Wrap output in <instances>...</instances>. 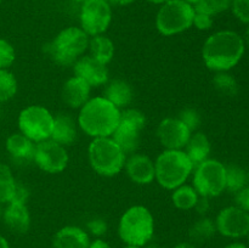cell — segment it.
<instances>
[{
    "label": "cell",
    "instance_id": "1",
    "mask_svg": "<svg viewBox=\"0 0 249 248\" xmlns=\"http://www.w3.org/2000/svg\"><path fill=\"white\" fill-rule=\"evenodd\" d=\"M243 38L233 31H219L207 38L202 46V58L207 68L214 72H229L245 55Z\"/></svg>",
    "mask_w": 249,
    "mask_h": 248
},
{
    "label": "cell",
    "instance_id": "2",
    "mask_svg": "<svg viewBox=\"0 0 249 248\" xmlns=\"http://www.w3.org/2000/svg\"><path fill=\"white\" fill-rule=\"evenodd\" d=\"M121 119V109L104 96L90 97L79 108L77 123L87 135L95 138L112 136Z\"/></svg>",
    "mask_w": 249,
    "mask_h": 248
},
{
    "label": "cell",
    "instance_id": "3",
    "mask_svg": "<svg viewBox=\"0 0 249 248\" xmlns=\"http://www.w3.org/2000/svg\"><path fill=\"white\" fill-rule=\"evenodd\" d=\"M153 235L155 218L147 207L136 204L122 214L118 223V236L125 245L145 247Z\"/></svg>",
    "mask_w": 249,
    "mask_h": 248
},
{
    "label": "cell",
    "instance_id": "4",
    "mask_svg": "<svg viewBox=\"0 0 249 248\" xmlns=\"http://www.w3.org/2000/svg\"><path fill=\"white\" fill-rule=\"evenodd\" d=\"M194 168L184 150H164L155 160V180L163 189L173 191L187 181Z\"/></svg>",
    "mask_w": 249,
    "mask_h": 248
},
{
    "label": "cell",
    "instance_id": "5",
    "mask_svg": "<svg viewBox=\"0 0 249 248\" xmlns=\"http://www.w3.org/2000/svg\"><path fill=\"white\" fill-rule=\"evenodd\" d=\"M89 39L90 36L80 27L71 26L58 32L53 40L45 45V50L57 65L73 66L88 51Z\"/></svg>",
    "mask_w": 249,
    "mask_h": 248
},
{
    "label": "cell",
    "instance_id": "6",
    "mask_svg": "<svg viewBox=\"0 0 249 248\" xmlns=\"http://www.w3.org/2000/svg\"><path fill=\"white\" fill-rule=\"evenodd\" d=\"M88 158L95 173L101 177H111L124 169L126 155L108 136L92 139L88 148Z\"/></svg>",
    "mask_w": 249,
    "mask_h": 248
},
{
    "label": "cell",
    "instance_id": "7",
    "mask_svg": "<svg viewBox=\"0 0 249 248\" xmlns=\"http://www.w3.org/2000/svg\"><path fill=\"white\" fill-rule=\"evenodd\" d=\"M194 16V5L185 0H169L160 5L156 15V28L164 36L177 35L191 28Z\"/></svg>",
    "mask_w": 249,
    "mask_h": 248
},
{
    "label": "cell",
    "instance_id": "8",
    "mask_svg": "<svg viewBox=\"0 0 249 248\" xmlns=\"http://www.w3.org/2000/svg\"><path fill=\"white\" fill-rule=\"evenodd\" d=\"M192 186L199 196H220L226 189V165L213 158L199 163L192 172Z\"/></svg>",
    "mask_w": 249,
    "mask_h": 248
},
{
    "label": "cell",
    "instance_id": "9",
    "mask_svg": "<svg viewBox=\"0 0 249 248\" xmlns=\"http://www.w3.org/2000/svg\"><path fill=\"white\" fill-rule=\"evenodd\" d=\"M17 124L19 133L38 143L50 139L53 126V114L41 105H31L19 112Z\"/></svg>",
    "mask_w": 249,
    "mask_h": 248
},
{
    "label": "cell",
    "instance_id": "10",
    "mask_svg": "<svg viewBox=\"0 0 249 248\" xmlns=\"http://www.w3.org/2000/svg\"><path fill=\"white\" fill-rule=\"evenodd\" d=\"M80 28L89 36L105 34L112 22V6L106 0H87L80 6Z\"/></svg>",
    "mask_w": 249,
    "mask_h": 248
},
{
    "label": "cell",
    "instance_id": "11",
    "mask_svg": "<svg viewBox=\"0 0 249 248\" xmlns=\"http://www.w3.org/2000/svg\"><path fill=\"white\" fill-rule=\"evenodd\" d=\"M33 162L48 174H58L67 168L70 156L65 146L48 139L36 143Z\"/></svg>",
    "mask_w": 249,
    "mask_h": 248
},
{
    "label": "cell",
    "instance_id": "12",
    "mask_svg": "<svg viewBox=\"0 0 249 248\" xmlns=\"http://www.w3.org/2000/svg\"><path fill=\"white\" fill-rule=\"evenodd\" d=\"M216 231L229 238H242L249 233V212L236 206L225 207L216 215Z\"/></svg>",
    "mask_w": 249,
    "mask_h": 248
},
{
    "label": "cell",
    "instance_id": "13",
    "mask_svg": "<svg viewBox=\"0 0 249 248\" xmlns=\"http://www.w3.org/2000/svg\"><path fill=\"white\" fill-rule=\"evenodd\" d=\"M191 134L178 117H167L157 126V138L165 150H184Z\"/></svg>",
    "mask_w": 249,
    "mask_h": 248
},
{
    "label": "cell",
    "instance_id": "14",
    "mask_svg": "<svg viewBox=\"0 0 249 248\" xmlns=\"http://www.w3.org/2000/svg\"><path fill=\"white\" fill-rule=\"evenodd\" d=\"M74 75L84 79L91 88L100 87L108 82V68L107 65L99 62L92 56L83 55L73 65Z\"/></svg>",
    "mask_w": 249,
    "mask_h": 248
},
{
    "label": "cell",
    "instance_id": "15",
    "mask_svg": "<svg viewBox=\"0 0 249 248\" xmlns=\"http://www.w3.org/2000/svg\"><path fill=\"white\" fill-rule=\"evenodd\" d=\"M124 169L134 184L150 185L156 179L155 162L145 153L135 152L126 156Z\"/></svg>",
    "mask_w": 249,
    "mask_h": 248
},
{
    "label": "cell",
    "instance_id": "16",
    "mask_svg": "<svg viewBox=\"0 0 249 248\" xmlns=\"http://www.w3.org/2000/svg\"><path fill=\"white\" fill-rule=\"evenodd\" d=\"M91 87L82 78L73 75L68 78L62 87L61 96L68 107L79 109L90 100Z\"/></svg>",
    "mask_w": 249,
    "mask_h": 248
},
{
    "label": "cell",
    "instance_id": "17",
    "mask_svg": "<svg viewBox=\"0 0 249 248\" xmlns=\"http://www.w3.org/2000/svg\"><path fill=\"white\" fill-rule=\"evenodd\" d=\"M5 226L11 232L26 233L31 228V213L26 203H18V202H9L7 206L2 209V218Z\"/></svg>",
    "mask_w": 249,
    "mask_h": 248
},
{
    "label": "cell",
    "instance_id": "18",
    "mask_svg": "<svg viewBox=\"0 0 249 248\" xmlns=\"http://www.w3.org/2000/svg\"><path fill=\"white\" fill-rule=\"evenodd\" d=\"M141 130H142V128H140L136 124L121 118L118 126L116 128L114 133L112 134L111 138L121 147V150L126 156H129L138 151L139 145H140Z\"/></svg>",
    "mask_w": 249,
    "mask_h": 248
},
{
    "label": "cell",
    "instance_id": "19",
    "mask_svg": "<svg viewBox=\"0 0 249 248\" xmlns=\"http://www.w3.org/2000/svg\"><path fill=\"white\" fill-rule=\"evenodd\" d=\"M90 236L83 228L67 225L61 228L53 238V248H89Z\"/></svg>",
    "mask_w": 249,
    "mask_h": 248
},
{
    "label": "cell",
    "instance_id": "20",
    "mask_svg": "<svg viewBox=\"0 0 249 248\" xmlns=\"http://www.w3.org/2000/svg\"><path fill=\"white\" fill-rule=\"evenodd\" d=\"M78 123L71 114L58 113L53 116V126L50 139L62 146H70L77 140Z\"/></svg>",
    "mask_w": 249,
    "mask_h": 248
},
{
    "label": "cell",
    "instance_id": "21",
    "mask_svg": "<svg viewBox=\"0 0 249 248\" xmlns=\"http://www.w3.org/2000/svg\"><path fill=\"white\" fill-rule=\"evenodd\" d=\"M6 151L14 162L28 163L33 160L36 142L22 133H15L6 139Z\"/></svg>",
    "mask_w": 249,
    "mask_h": 248
},
{
    "label": "cell",
    "instance_id": "22",
    "mask_svg": "<svg viewBox=\"0 0 249 248\" xmlns=\"http://www.w3.org/2000/svg\"><path fill=\"white\" fill-rule=\"evenodd\" d=\"M102 96L108 100L114 106L118 107L119 109H124L129 107V105L133 101V88L125 80L114 79L107 84Z\"/></svg>",
    "mask_w": 249,
    "mask_h": 248
},
{
    "label": "cell",
    "instance_id": "23",
    "mask_svg": "<svg viewBox=\"0 0 249 248\" xmlns=\"http://www.w3.org/2000/svg\"><path fill=\"white\" fill-rule=\"evenodd\" d=\"M184 151L192 162L194 167H196L199 163L204 162V160L209 158L212 151L211 141H209L208 136L204 133L195 131L190 136Z\"/></svg>",
    "mask_w": 249,
    "mask_h": 248
},
{
    "label": "cell",
    "instance_id": "24",
    "mask_svg": "<svg viewBox=\"0 0 249 248\" xmlns=\"http://www.w3.org/2000/svg\"><path fill=\"white\" fill-rule=\"evenodd\" d=\"M89 55L104 65H108L114 57L116 48L111 38L105 34L90 36L89 39Z\"/></svg>",
    "mask_w": 249,
    "mask_h": 248
},
{
    "label": "cell",
    "instance_id": "25",
    "mask_svg": "<svg viewBox=\"0 0 249 248\" xmlns=\"http://www.w3.org/2000/svg\"><path fill=\"white\" fill-rule=\"evenodd\" d=\"M216 231L215 221L212 220L211 218H207V216H202V218L197 219L189 229V238L190 242H192L194 245H202V243H206L208 241H211L212 238L215 236Z\"/></svg>",
    "mask_w": 249,
    "mask_h": 248
},
{
    "label": "cell",
    "instance_id": "26",
    "mask_svg": "<svg viewBox=\"0 0 249 248\" xmlns=\"http://www.w3.org/2000/svg\"><path fill=\"white\" fill-rule=\"evenodd\" d=\"M198 198L199 195L197 194V191L192 185L184 184L173 190L172 202L180 211H191V209H194Z\"/></svg>",
    "mask_w": 249,
    "mask_h": 248
},
{
    "label": "cell",
    "instance_id": "27",
    "mask_svg": "<svg viewBox=\"0 0 249 248\" xmlns=\"http://www.w3.org/2000/svg\"><path fill=\"white\" fill-rule=\"evenodd\" d=\"M16 184L17 181L12 175L11 168L5 163H0V204L11 202Z\"/></svg>",
    "mask_w": 249,
    "mask_h": 248
},
{
    "label": "cell",
    "instance_id": "28",
    "mask_svg": "<svg viewBox=\"0 0 249 248\" xmlns=\"http://www.w3.org/2000/svg\"><path fill=\"white\" fill-rule=\"evenodd\" d=\"M248 177L247 173L243 168L238 167V165L230 164L226 165V189L229 192L236 194L247 186Z\"/></svg>",
    "mask_w": 249,
    "mask_h": 248
},
{
    "label": "cell",
    "instance_id": "29",
    "mask_svg": "<svg viewBox=\"0 0 249 248\" xmlns=\"http://www.w3.org/2000/svg\"><path fill=\"white\" fill-rule=\"evenodd\" d=\"M213 85L221 95L225 96H236L238 94V83L236 78L229 72H215L213 78Z\"/></svg>",
    "mask_w": 249,
    "mask_h": 248
},
{
    "label": "cell",
    "instance_id": "30",
    "mask_svg": "<svg viewBox=\"0 0 249 248\" xmlns=\"http://www.w3.org/2000/svg\"><path fill=\"white\" fill-rule=\"evenodd\" d=\"M17 79L9 70H0V104L11 100L17 92Z\"/></svg>",
    "mask_w": 249,
    "mask_h": 248
},
{
    "label": "cell",
    "instance_id": "31",
    "mask_svg": "<svg viewBox=\"0 0 249 248\" xmlns=\"http://www.w3.org/2000/svg\"><path fill=\"white\" fill-rule=\"evenodd\" d=\"M231 0H201L194 5L195 11L203 12V14L215 16V15L225 12L226 10L230 9Z\"/></svg>",
    "mask_w": 249,
    "mask_h": 248
},
{
    "label": "cell",
    "instance_id": "32",
    "mask_svg": "<svg viewBox=\"0 0 249 248\" xmlns=\"http://www.w3.org/2000/svg\"><path fill=\"white\" fill-rule=\"evenodd\" d=\"M16 51L12 44L0 38V70H9L15 62Z\"/></svg>",
    "mask_w": 249,
    "mask_h": 248
},
{
    "label": "cell",
    "instance_id": "33",
    "mask_svg": "<svg viewBox=\"0 0 249 248\" xmlns=\"http://www.w3.org/2000/svg\"><path fill=\"white\" fill-rule=\"evenodd\" d=\"M178 118L192 131H197L198 129L199 124H201V116L199 113L197 112V109L191 108V107H187V108H184L181 112L179 113Z\"/></svg>",
    "mask_w": 249,
    "mask_h": 248
},
{
    "label": "cell",
    "instance_id": "34",
    "mask_svg": "<svg viewBox=\"0 0 249 248\" xmlns=\"http://www.w3.org/2000/svg\"><path fill=\"white\" fill-rule=\"evenodd\" d=\"M230 9L238 21L249 24V0H231Z\"/></svg>",
    "mask_w": 249,
    "mask_h": 248
},
{
    "label": "cell",
    "instance_id": "35",
    "mask_svg": "<svg viewBox=\"0 0 249 248\" xmlns=\"http://www.w3.org/2000/svg\"><path fill=\"white\" fill-rule=\"evenodd\" d=\"M108 230L106 220L102 218H94L87 223V232L96 238H101Z\"/></svg>",
    "mask_w": 249,
    "mask_h": 248
},
{
    "label": "cell",
    "instance_id": "36",
    "mask_svg": "<svg viewBox=\"0 0 249 248\" xmlns=\"http://www.w3.org/2000/svg\"><path fill=\"white\" fill-rule=\"evenodd\" d=\"M212 26H213V16L203 14V12L195 11L192 27L198 31H208L212 28Z\"/></svg>",
    "mask_w": 249,
    "mask_h": 248
},
{
    "label": "cell",
    "instance_id": "37",
    "mask_svg": "<svg viewBox=\"0 0 249 248\" xmlns=\"http://www.w3.org/2000/svg\"><path fill=\"white\" fill-rule=\"evenodd\" d=\"M235 206L249 212V186H245L235 194Z\"/></svg>",
    "mask_w": 249,
    "mask_h": 248
},
{
    "label": "cell",
    "instance_id": "38",
    "mask_svg": "<svg viewBox=\"0 0 249 248\" xmlns=\"http://www.w3.org/2000/svg\"><path fill=\"white\" fill-rule=\"evenodd\" d=\"M29 197V191L24 185L19 184L17 182L16 184V189H15V194L14 197H12L11 202H18V203H26L28 201Z\"/></svg>",
    "mask_w": 249,
    "mask_h": 248
},
{
    "label": "cell",
    "instance_id": "39",
    "mask_svg": "<svg viewBox=\"0 0 249 248\" xmlns=\"http://www.w3.org/2000/svg\"><path fill=\"white\" fill-rule=\"evenodd\" d=\"M209 208H211V203H209L208 197L199 196L198 201H197L196 206H195L194 209H196V212L199 214V215L204 216L207 214V212L209 211Z\"/></svg>",
    "mask_w": 249,
    "mask_h": 248
},
{
    "label": "cell",
    "instance_id": "40",
    "mask_svg": "<svg viewBox=\"0 0 249 248\" xmlns=\"http://www.w3.org/2000/svg\"><path fill=\"white\" fill-rule=\"evenodd\" d=\"M89 248H113L107 241L102 238H95L94 241H90Z\"/></svg>",
    "mask_w": 249,
    "mask_h": 248
},
{
    "label": "cell",
    "instance_id": "41",
    "mask_svg": "<svg viewBox=\"0 0 249 248\" xmlns=\"http://www.w3.org/2000/svg\"><path fill=\"white\" fill-rule=\"evenodd\" d=\"M111 6H125V5L133 4L136 0H106Z\"/></svg>",
    "mask_w": 249,
    "mask_h": 248
},
{
    "label": "cell",
    "instance_id": "42",
    "mask_svg": "<svg viewBox=\"0 0 249 248\" xmlns=\"http://www.w3.org/2000/svg\"><path fill=\"white\" fill-rule=\"evenodd\" d=\"M174 248H198L196 245H194L192 242H180L175 246Z\"/></svg>",
    "mask_w": 249,
    "mask_h": 248
},
{
    "label": "cell",
    "instance_id": "43",
    "mask_svg": "<svg viewBox=\"0 0 249 248\" xmlns=\"http://www.w3.org/2000/svg\"><path fill=\"white\" fill-rule=\"evenodd\" d=\"M224 248H248V247L242 242H232V243H229V245L225 246Z\"/></svg>",
    "mask_w": 249,
    "mask_h": 248
},
{
    "label": "cell",
    "instance_id": "44",
    "mask_svg": "<svg viewBox=\"0 0 249 248\" xmlns=\"http://www.w3.org/2000/svg\"><path fill=\"white\" fill-rule=\"evenodd\" d=\"M0 248H10L9 242H7V240L1 233H0Z\"/></svg>",
    "mask_w": 249,
    "mask_h": 248
},
{
    "label": "cell",
    "instance_id": "45",
    "mask_svg": "<svg viewBox=\"0 0 249 248\" xmlns=\"http://www.w3.org/2000/svg\"><path fill=\"white\" fill-rule=\"evenodd\" d=\"M242 38H243V41H245V45L247 46V48H249V24H248L247 29H246V32H245V35H243Z\"/></svg>",
    "mask_w": 249,
    "mask_h": 248
},
{
    "label": "cell",
    "instance_id": "46",
    "mask_svg": "<svg viewBox=\"0 0 249 248\" xmlns=\"http://www.w3.org/2000/svg\"><path fill=\"white\" fill-rule=\"evenodd\" d=\"M146 1L151 2V4H155V5H162L164 2L169 1V0H146Z\"/></svg>",
    "mask_w": 249,
    "mask_h": 248
},
{
    "label": "cell",
    "instance_id": "47",
    "mask_svg": "<svg viewBox=\"0 0 249 248\" xmlns=\"http://www.w3.org/2000/svg\"><path fill=\"white\" fill-rule=\"evenodd\" d=\"M145 248H162V247L158 245H150V243H148V245L145 246Z\"/></svg>",
    "mask_w": 249,
    "mask_h": 248
},
{
    "label": "cell",
    "instance_id": "48",
    "mask_svg": "<svg viewBox=\"0 0 249 248\" xmlns=\"http://www.w3.org/2000/svg\"><path fill=\"white\" fill-rule=\"evenodd\" d=\"M185 1L189 2V4H191V5H196L197 2H199L201 0H185Z\"/></svg>",
    "mask_w": 249,
    "mask_h": 248
},
{
    "label": "cell",
    "instance_id": "49",
    "mask_svg": "<svg viewBox=\"0 0 249 248\" xmlns=\"http://www.w3.org/2000/svg\"><path fill=\"white\" fill-rule=\"evenodd\" d=\"M123 248H143V247H138V246H130V245H125Z\"/></svg>",
    "mask_w": 249,
    "mask_h": 248
},
{
    "label": "cell",
    "instance_id": "50",
    "mask_svg": "<svg viewBox=\"0 0 249 248\" xmlns=\"http://www.w3.org/2000/svg\"><path fill=\"white\" fill-rule=\"evenodd\" d=\"M2 218V208H1V204H0V220Z\"/></svg>",
    "mask_w": 249,
    "mask_h": 248
},
{
    "label": "cell",
    "instance_id": "51",
    "mask_svg": "<svg viewBox=\"0 0 249 248\" xmlns=\"http://www.w3.org/2000/svg\"><path fill=\"white\" fill-rule=\"evenodd\" d=\"M72 1H74V2H84V1H87V0H72Z\"/></svg>",
    "mask_w": 249,
    "mask_h": 248
},
{
    "label": "cell",
    "instance_id": "52",
    "mask_svg": "<svg viewBox=\"0 0 249 248\" xmlns=\"http://www.w3.org/2000/svg\"><path fill=\"white\" fill-rule=\"evenodd\" d=\"M248 248H249V233H248Z\"/></svg>",
    "mask_w": 249,
    "mask_h": 248
},
{
    "label": "cell",
    "instance_id": "53",
    "mask_svg": "<svg viewBox=\"0 0 249 248\" xmlns=\"http://www.w3.org/2000/svg\"><path fill=\"white\" fill-rule=\"evenodd\" d=\"M1 1H2V0H0V4H1Z\"/></svg>",
    "mask_w": 249,
    "mask_h": 248
}]
</instances>
